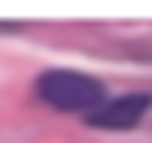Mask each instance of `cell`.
<instances>
[{"label": "cell", "mask_w": 152, "mask_h": 143, "mask_svg": "<svg viewBox=\"0 0 152 143\" xmlns=\"http://www.w3.org/2000/svg\"><path fill=\"white\" fill-rule=\"evenodd\" d=\"M39 100L48 108H61V113H96L104 104V87L87 78V74H74V70H48L39 74L35 83Z\"/></svg>", "instance_id": "cell-1"}, {"label": "cell", "mask_w": 152, "mask_h": 143, "mask_svg": "<svg viewBox=\"0 0 152 143\" xmlns=\"http://www.w3.org/2000/svg\"><path fill=\"white\" fill-rule=\"evenodd\" d=\"M143 113H148V95L135 91V95H113V100H104L96 113H87V121H91L96 130H130Z\"/></svg>", "instance_id": "cell-2"}]
</instances>
